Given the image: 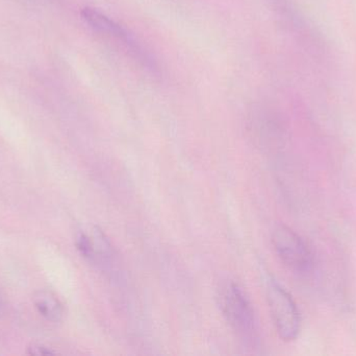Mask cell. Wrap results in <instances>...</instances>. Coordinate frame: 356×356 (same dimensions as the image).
<instances>
[{
	"instance_id": "5b68a950",
	"label": "cell",
	"mask_w": 356,
	"mask_h": 356,
	"mask_svg": "<svg viewBox=\"0 0 356 356\" xmlns=\"http://www.w3.org/2000/svg\"><path fill=\"white\" fill-rule=\"evenodd\" d=\"M81 256L102 270L110 269L114 263L115 253L112 244L104 232L96 226H89L77 232L75 240Z\"/></svg>"
},
{
	"instance_id": "3957f363",
	"label": "cell",
	"mask_w": 356,
	"mask_h": 356,
	"mask_svg": "<svg viewBox=\"0 0 356 356\" xmlns=\"http://www.w3.org/2000/svg\"><path fill=\"white\" fill-rule=\"evenodd\" d=\"M219 304L230 327L243 336H251L255 330V316L250 300L238 284L227 282L220 290Z\"/></svg>"
},
{
	"instance_id": "6da1fadb",
	"label": "cell",
	"mask_w": 356,
	"mask_h": 356,
	"mask_svg": "<svg viewBox=\"0 0 356 356\" xmlns=\"http://www.w3.org/2000/svg\"><path fill=\"white\" fill-rule=\"evenodd\" d=\"M81 18L95 33L115 42L134 61L152 75H158L159 65L152 52L127 27L94 8H83Z\"/></svg>"
},
{
	"instance_id": "7a4b0ae2",
	"label": "cell",
	"mask_w": 356,
	"mask_h": 356,
	"mask_svg": "<svg viewBox=\"0 0 356 356\" xmlns=\"http://www.w3.org/2000/svg\"><path fill=\"white\" fill-rule=\"evenodd\" d=\"M267 299L272 319L277 334L286 342L298 338L300 332V314L288 291L284 290L276 280L270 278L267 281Z\"/></svg>"
},
{
	"instance_id": "ba28073f",
	"label": "cell",
	"mask_w": 356,
	"mask_h": 356,
	"mask_svg": "<svg viewBox=\"0 0 356 356\" xmlns=\"http://www.w3.org/2000/svg\"><path fill=\"white\" fill-rule=\"evenodd\" d=\"M29 353L31 355H54L50 349L46 348L44 346H40V345H33L29 347Z\"/></svg>"
},
{
	"instance_id": "52a82bcc",
	"label": "cell",
	"mask_w": 356,
	"mask_h": 356,
	"mask_svg": "<svg viewBox=\"0 0 356 356\" xmlns=\"http://www.w3.org/2000/svg\"><path fill=\"white\" fill-rule=\"evenodd\" d=\"M266 1L275 13L280 22L284 23L286 27L294 31L302 29L305 23L297 13L296 8H294L292 0H266Z\"/></svg>"
},
{
	"instance_id": "277c9868",
	"label": "cell",
	"mask_w": 356,
	"mask_h": 356,
	"mask_svg": "<svg viewBox=\"0 0 356 356\" xmlns=\"http://www.w3.org/2000/svg\"><path fill=\"white\" fill-rule=\"evenodd\" d=\"M272 244L280 261L296 273H307L314 265V256L309 245L294 230L277 225L272 232Z\"/></svg>"
},
{
	"instance_id": "8992f818",
	"label": "cell",
	"mask_w": 356,
	"mask_h": 356,
	"mask_svg": "<svg viewBox=\"0 0 356 356\" xmlns=\"http://www.w3.org/2000/svg\"><path fill=\"white\" fill-rule=\"evenodd\" d=\"M35 309L50 322H60L64 316V309L58 297L49 291H39L33 295Z\"/></svg>"
}]
</instances>
